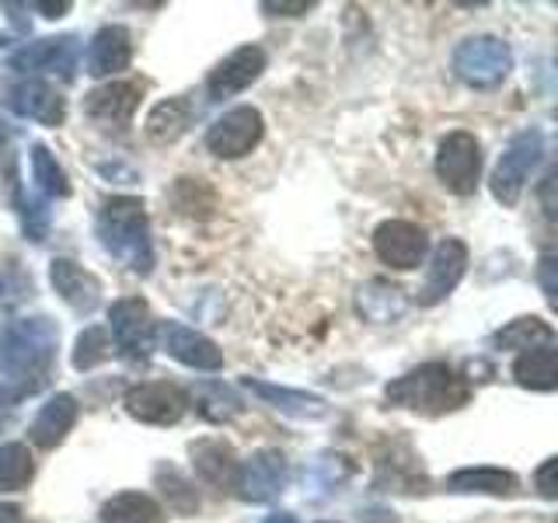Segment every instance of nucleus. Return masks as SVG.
Listing matches in <instances>:
<instances>
[{"label":"nucleus","mask_w":558,"mask_h":523,"mask_svg":"<svg viewBox=\"0 0 558 523\" xmlns=\"http://www.w3.org/2000/svg\"><path fill=\"white\" fill-rule=\"evenodd\" d=\"M136 105H140V87L130 81H112L105 87H95L92 95H84V115L101 122V126H109V130L112 126L122 130L133 119Z\"/></svg>","instance_id":"dca6fc26"},{"label":"nucleus","mask_w":558,"mask_h":523,"mask_svg":"<svg viewBox=\"0 0 558 523\" xmlns=\"http://www.w3.org/2000/svg\"><path fill=\"white\" fill-rule=\"evenodd\" d=\"M314 4H311V0H296V4H272V0H266V4H262V11H266V14H283V17H296V14H307Z\"/></svg>","instance_id":"f704fd0d"},{"label":"nucleus","mask_w":558,"mask_h":523,"mask_svg":"<svg viewBox=\"0 0 558 523\" xmlns=\"http://www.w3.org/2000/svg\"><path fill=\"white\" fill-rule=\"evenodd\" d=\"M126 412L147 426H174L189 412V394L165 380H147L126 391Z\"/></svg>","instance_id":"1a4fd4ad"},{"label":"nucleus","mask_w":558,"mask_h":523,"mask_svg":"<svg viewBox=\"0 0 558 523\" xmlns=\"http://www.w3.org/2000/svg\"><path fill=\"white\" fill-rule=\"evenodd\" d=\"M199 398H203V405L199 412L206 418H214V423H227V418H234L244 405H241V398L231 391V388H223V384H203L199 388Z\"/></svg>","instance_id":"2f4dec72"},{"label":"nucleus","mask_w":558,"mask_h":523,"mask_svg":"<svg viewBox=\"0 0 558 523\" xmlns=\"http://www.w3.org/2000/svg\"><path fill=\"white\" fill-rule=\"evenodd\" d=\"M35 8H39L46 17H63L66 11H70V4H66V0H60V4H35Z\"/></svg>","instance_id":"58836bf2"},{"label":"nucleus","mask_w":558,"mask_h":523,"mask_svg":"<svg viewBox=\"0 0 558 523\" xmlns=\"http://www.w3.org/2000/svg\"><path fill=\"white\" fill-rule=\"evenodd\" d=\"M192 467H196V475L227 492V488H238V475H241V461L231 443L223 440H199L192 443Z\"/></svg>","instance_id":"aec40b11"},{"label":"nucleus","mask_w":558,"mask_h":523,"mask_svg":"<svg viewBox=\"0 0 558 523\" xmlns=\"http://www.w3.org/2000/svg\"><path fill=\"white\" fill-rule=\"evenodd\" d=\"M98 238L105 252L116 255L122 266L136 276H150L154 269V244L144 203L133 196H112L98 214Z\"/></svg>","instance_id":"7ed1b4c3"},{"label":"nucleus","mask_w":558,"mask_h":523,"mask_svg":"<svg viewBox=\"0 0 558 523\" xmlns=\"http://www.w3.org/2000/svg\"><path fill=\"white\" fill-rule=\"evenodd\" d=\"M4 136H8V130H4V122H0V144H4Z\"/></svg>","instance_id":"a19ab883"},{"label":"nucleus","mask_w":558,"mask_h":523,"mask_svg":"<svg viewBox=\"0 0 558 523\" xmlns=\"http://www.w3.org/2000/svg\"><path fill=\"white\" fill-rule=\"evenodd\" d=\"M157 336H161L165 353L182 366H192V370H220L223 366V353L217 349V342L182 321H161Z\"/></svg>","instance_id":"f8f14e48"},{"label":"nucleus","mask_w":558,"mask_h":523,"mask_svg":"<svg viewBox=\"0 0 558 523\" xmlns=\"http://www.w3.org/2000/svg\"><path fill=\"white\" fill-rule=\"evenodd\" d=\"M57 345L60 328L43 314L11 321L0 349V401H17L39 391L57 360Z\"/></svg>","instance_id":"f257e3e1"},{"label":"nucleus","mask_w":558,"mask_h":523,"mask_svg":"<svg viewBox=\"0 0 558 523\" xmlns=\"http://www.w3.org/2000/svg\"><path fill=\"white\" fill-rule=\"evenodd\" d=\"M11 105L17 115L43 122V126H63L66 119V101L57 95V87H49L39 77H25L11 87Z\"/></svg>","instance_id":"a211bd4d"},{"label":"nucleus","mask_w":558,"mask_h":523,"mask_svg":"<svg viewBox=\"0 0 558 523\" xmlns=\"http://www.w3.org/2000/svg\"><path fill=\"white\" fill-rule=\"evenodd\" d=\"M133 60V39L122 25H105L95 32L92 46H87V74L92 77H112L126 70Z\"/></svg>","instance_id":"6ab92c4d"},{"label":"nucleus","mask_w":558,"mask_h":523,"mask_svg":"<svg viewBox=\"0 0 558 523\" xmlns=\"http://www.w3.org/2000/svg\"><path fill=\"white\" fill-rule=\"evenodd\" d=\"M551 185H555V171L545 179V185H541V196H545V217L555 220V203H551Z\"/></svg>","instance_id":"4c0bfd02"},{"label":"nucleus","mask_w":558,"mask_h":523,"mask_svg":"<svg viewBox=\"0 0 558 523\" xmlns=\"http://www.w3.org/2000/svg\"><path fill=\"white\" fill-rule=\"evenodd\" d=\"M266 523H296V516L293 513H272V516H266Z\"/></svg>","instance_id":"ea45409f"},{"label":"nucleus","mask_w":558,"mask_h":523,"mask_svg":"<svg viewBox=\"0 0 558 523\" xmlns=\"http://www.w3.org/2000/svg\"><path fill=\"white\" fill-rule=\"evenodd\" d=\"M374 252L391 269H415L423 266V258L429 252V238L418 223L384 220L374 231Z\"/></svg>","instance_id":"9b49d317"},{"label":"nucleus","mask_w":558,"mask_h":523,"mask_svg":"<svg viewBox=\"0 0 558 523\" xmlns=\"http://www.w3.org/2000/svg\"><path fill=\"white\" fill-rule=\"evenodd\" d=\"M513 52L496 35H471L453 49V74L471 87H496L510 77Z\"/></svg>","instance_id":"20e7f679"},{"label":"nucleus","mask_w":558,"mask_h":523,"mask_svg":"<svg viewBox=\"0 0 558 523\" xmlns=\"http://www.w3.org/2000/svg\"><path fill=\"white\" fill-rule=\"evenodd\" d=\"M384 398L391 401L395 409H409L418 415H447L468 405L471 388L468 380L447 363H423L409 370L405 377L391 380L384 388Z\"/></svg>","instance_id":"f03ea898"},{"label":"nucleus","mask_w":558,"mask_h":523,"mask_svg":"<svg viewBox=\"0 0 558 523\" xmlns=\"http://www.w3.org/2000/svg\"><path fill=\"white\" fill-rule=\"evenodd\" d=\"M478 174H482L478 139L464 130L447 133L440 139V150H436V179L450 192H458V196H471L478 188Z\"/></svg>","instance_id":"0eeeda50"},{"label":"nucleus","mask_w":558,"mask_h":523,"mask_svg":"<svg viewBox=\"0 0 558 523\" xmlns=\"http://www.w3.org/2000/svg\"><path fill=\"white\" fill-rule=\"evenodd\" d=\"M262 133H266V122L262 112L252 105H238V109L223 112L214 126L206 130V147L220 161H238V157L252 154L258 147Z\"/></svg>","instance_id":"6e6552de"},{"label":"nucleus","mask_w":558,"mask_h":523,"mask_svg":"<svg viewBox=\"0 0 558 523\" xmlns=\"http://www.w3.org/2000/svg\"><path fill=\"white\" fill-rule=\"evenodd\" d=\"M541 283H545V296L555 304V255H541Z\"/></svg>","instance_id":"c9c22d12"},{"label":"nucleus","mask_w":558,"mask_h":523,"mask_svg":"<svg viewBox=\"0 0 558 523\" xmlns=\"http://www.w3.org/2000/svg\"><path fill=\"white\" fill-rule=\"evenodd\" d=\"M192 122V105L189 98H168L161 105H154L150 115H147V136L154 144H174Z\"/></svg>","instance_id":"a878e982"},{"label":"nucleus","mask_w":558,"mask_h":523,"mask_svg":"<svg viewBox=\"0 0 558 523\" xmlns=\"http://www.w3.org/2000/svg\"><path fill=\"white\" fill-rule=\"evenodd\" d=\"M157 485H165V496H168V506L179 513H196L199 510V499H196V488H192L185 478L174 475L171 467H161L157 471Z\"/></svg>","instance_id":"473e14b6"},{"label":"nucleus","mask_w":558,"mask_h":523,"mask_svg":"<svg viewBox=\"0 0 558 523\" xmlns=\"http://www.w3.org/2000/svg\"><path fill=\"white\" fill-rule=\"evenodd\" d=\"M541 154H545V136H541V130H523L510 139V147L502 150L499 165L493 171V196L502 206H517L534 165L541 161Z\"/></svg>","instance_id":"39448f33"},{"label":"nucleus","mask_w":558,"mask_h":523,"mask_svg":"<svg viewBox=\"0 0 558 523\" xmlns=\"http://www.w3.org/2000/svg\"><path fill=\"white\" fill-rule=\"evenodd\" d=\"M109 331L122 356L130 360H150L157 345V321L140 296H122L109 307Z\"/></svg>","instance_id":"423d86ee"},{"label":"nucleus","mask_w":558,"mask_h":523,"mask_svg":"<svg viewBox=\"0 0 558 523\" xmlns=\"http://www.w3.org/2000/svg\"><path fill=\"white\" fill-rule=\"evenodd\" d=\"M244 384H248V388H252L258 398H266L272 409L287 412V415H296V418H322V415L328 412V405H325V401H322L318 394H304V391L276 388V384L255 380V377H248Z\"/></svg>","instance_id":"b1692460"},{"label":"nucleus","mask_w":558,"mask_h":523,"mask_svg":"<svg viewBox=\"0 0 558 523\" xmlns=\"http://www.w3.org/2000/svg\"><path fill=\"white\" fill-rule=\"evenodd\" d=\"M32 179L39 182V188L46 192V196H70V182H66V171L60 168L57 157L49 154L46 144H35L32 147Z\"/></svg>","instance_id":"c756f323"},{"label":"nucleus","mask_w":558,"mask_h":523,"mask_svg":"<svg viewBox=\"0 0 558 523\" xmlns=\"http://www.w3.org/2000/svg\"><path fill=\"white\" fill-rule=\"evenodd\" d=\"M551 339H555V328L541 318H517L496 331L499 349H523V353H527V349H537V345H551Z\"/></svg>","instance_id":"cd10ccee"},{"label":"nucleus","mask_w":558,"mask_h":523,"mask_svg":"<svg viewBox=\"0 0 558 523\" xmlns=\"http://www.w3.org/2000/svg\"><path fill=\"white\" fill-rule=\"evenodd\" d=\"M35 478V461L25 443L0 447V492H22Z\"/></svg>","instance_id":"c85d7f7f"},{"label":"nucleus","mask_w":558,"mask_h":523,"mask_svg":"<svg viewBox=\"0 0 558 523\" xmlns=\"http://www.w3.org/2000/svg\"><path fill=\"white\" fill-rule=\"evenodd\" d=\"M555 467H558V461L555 458H548L545 464H541L537 467V488H541V496H545V499H555L558 496V488H555Z\"/></svg>","instance_id":"72a5a7b5"},{"label":"nucleus","mask_w":558,"mask_h":523,"mask_svg":"<svg viewBox=\"0 0 558 523\" xmlns=\"http://www.w3.org/2000/svg\"><path fill=\"white\" fill-rule=\"evenodd\" d=\"M450 492H478V496H513L517 475L502 467H461L447 478Z\"/></svg>","instance_id":"5701e85b"},{"label":"nucleus","mask_w":558,"mask_h":523,"mask_svg":"<svg viewBox=\"0 0 558 523\" xmlns=\"http://www.w3.org/2000/svg\"><path fill=\"white\" fill-rule=\"evenodd\" d=\"M464 269H468V244L458 241V238H447L440 248L433 252L429 276H426L423 290H418V304H423V307L440 304L444 296L453 293V287L464 279Z\"/></svg>","instance_id":"4468645a"},{"label":"nucleus","mask_w":558,"mask_h":523,"mask_svg":"<svg viewBox=\"0 0 558 523\" xmlns=\"http://www.w3.org/2000/svg\"><path fill=\"white\" fill-rule=\"evenodd\" d=\"M513 377L520 388L531 391H551L558 384V353L551 345H537L527 349L517 363H513Z\"/></svg>","instance_id":"393cba45"},{"label":"nucleus","mask_w":558,"mask_h":523,"mask_svg":"<svg viewBox=\"0 0 558 523\" xmlns=\"http://www.w3.org/2000/svg\"><path fill=\"white\" fill-rule=\"evenodd\" d=\"M49 283H52V290L60 293V301L70 304L77 314H92L98 307V301H101V283L70 258H52L49 262Z\"/></svg>","instance_id":"f3484780"},{"label":"nucleus","mask_w":558,"mask_h":523,"mask_svg":"<svg viewBox=\"0 0 558 523\" xmlns=\"http://www.w3.org/2000/svg\"><path fill=\"white\" fill-rule=\"evenodd\" d=\"M105 523H165V510L147 492H119L101 506Z\"/></svg>","instance_id":"bb28decb"},{"label":"nucleus","mask_w":558,"mask_h":523,"mask_svg":"<svg viewBox=\"0 0 558 523\" xmlns=\"http://www.w3.org/2000/svg\"><path fill=\"white\" fill-rule=\"evenodd\" d=\"M81 57V46L74 35H57V39H39V42H28L25 49L14 52L11 66L14 70H39V74H63L70 77L77 66Z\"/></svg>","instance_id":"2eb2a0df"},{"label":"nucleus","mask_w":558,"mask_h":523,"mask_svg":"<svg viewBox=\"0 0 558 523\" xmlns=\"http://www.w3.org/2000/svg\"><path fill=\"white\" fill-rule=\"evenodd\" d=\"M112 353L109 331L105 328H84L77 342H74V366L77 370H95L98 363H105Z\"/></svg>","instance_id":"7c9ffc66"},{"label":"nucleus","mask_w":558,"mask_h":523,"mask_svg":"<svg viewBox=\"0 0 558 523\" xmlns=\"http://www.w3.org/2000/svg\"><path fill=\"white\" fill-rule=\"evenodd\" d=\"M290 482V464L279 450L266 447L255 450L248 461H241L238 475V496L244 502H272Z\"/></svg>","instance_id":"9d476101"},{"label":"nucleus","mask_w":558,"mask_h":523,"mask_svg":"<svg viewBox=\"0 0 558 523\" xmlns=\"http://www.w3.org/2000/svg\"><path fill=\"white\" fill-rule=\"evenodd\" d=\"M0 523H28V516L11 502H0Z\"/></svg>","instance_id":"e433bc0d"},{"label":"nucleus","mask_w":558,"mask_h":523,"mask_svg":"<svg viewBox=\"0 0 558 523\" xmlns=\"http://www.w3.org/2000/svg\"><path fill=\"white\" fill-rule=\"evenodd\" d=\"M77 423V398L74 394H52L46 405L35 415V423L28 429V440L43 450H52L66 440V433Z\"/></svg>","instance_id":"412c9836"},{"label":"nucleus","mask_w":558,"mask_h":523,"mask_svg":"<svg viewBox=\"0 0 558 523\" xmlns=\"http://www.w3.org/2000/svg\"><path fill=\"white\" fill-rule=\"evenodd\" d=\"M356 307L366 321H374V325H391L398 321L401 314H405L409 301H405V293H401L398 287L391 283H384V279H371L366 287H360L356 293Z\"/></svg>","instance_id":"4be33fe9"},{"label":"nucleus","mask_w":558,"mask_h":523,"mask_svg":"<svg viewBox=\"0 0 558 523\" xmlns=\"http://www.w3.org/2000/svg\"><path fill=\"white\" fill-rule=\"evenodd\" d=\"M262 70H266V52H262L258 46H241L231 52V57L214 66V74H209V81H206V92L214 101L241 95L244 87H252L262 77Z\"/></svg>","instance_id":"ddd939ff"}]
</instances>
